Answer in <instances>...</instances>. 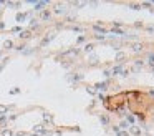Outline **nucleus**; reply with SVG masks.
I'll return each instance as SVG.
<instances>
[{
  "instance_id": "nucleus-24",
  "label": "nucleus",
  "mask_w": 154,
  "mask_h": 136,
  "mask_svg": "<svg viewBox=\"0 0 154 136\" xmlns=\"http://www.w3.org/2000/svg\"><path fill=\"white\" fill-rule=\"evenodd\" d=\"M148 32H151V33H153V32H154V27H148Z\"/></svg>"
},
{
  "instance_id": "nucleus-15",
  "label": "nucleus",
  "mask_w": 154,
  "mask_h": 136,
  "mask_svg": "<svg viewBox=\"0 0 154 136\" xmlns=\"http://www.w3.org/2000/svg\"><path fill=\"white\" fill-rule=\"evenodd\" d=\"M93 48H94V47L89 43V45H86V47H84V52H93Z\"/></svg>"
},
{
  "instance_id": "nucleus-13",
  "label": "nucleus",
  "mask_w": 154,
  "mask_h": 136,
  "mask_svg": "<svg viewBox=\"0 0 154 136\" xmlns=\"http://www.w3.org/2000/svg\"><path fill=\"white\" fill-rule=\"evenodd\" d=\"M7 110H8L7 106H3V105H0V115H5V113H7Z\"/></svg>"
},
{
  "instance_id": "nucleus-21",
  "label": "nucleus",
  "mask_w": 154,
  "mask_h": 136,
  "mask_svg": "<svg viewBox=\"0 0 154 136\" xmlns=\"http://www.w3.org/2000/svg\"><path fill=\"white\" fill-rule=\"evenodd\" d=\"M116 136H128L126 131H119V133H116Z\"/></svg>"
},
{
  "instance_id": "nucleus-22",
  "label": "nucleus",
  "mask_w": 154,
  "mask_h": 136,
  "mask_svg": "<svg viewBox=\"0 0 154 136\" xmlns=\"http://www.w3.org/2000/svg\"><path fill=\"white\" fill-rule=\"evenodd\" d=\"M5 121H7V116H5V115H3V116H2V118H0V123H2V125H3V123H5Z\"/></svg>"
},
{
  "instance_id": "nucleus-19",
  "label": "nucleus",
  "mask_w": 154,
  "mask_h": 136,
  "mask_svg": "<svg viewBox=\"0 0 154 136\" xmlns=\"http://www.w3.org/2000/svg\"><path fill=\"white\" fill-rule=\"evenodd\" d=\"M71 80H73V81H78V80H81V75H78V73H76V75H75Z\"/></svg>"
},
{
  "instance_id": "nucleus-9",
  "label": "nucleus",
  "mask_w": 154,
  "mask_h": 136,
  "mask_svg": "<svg viewBox=\"0 0 154 136\" xmlns=\"http://www.w3.org/2000/svg\"><path fill=\"white\" fill-rule=\"evenodd\" d=\"M3 47H5V48H12V47H13V42H12V40H7V42L3 43Z\"/></svg>"
},
{
  "instance_id": "nucleus-2",
  "label": "nucleus",
  "mask_w": 154,
  "mask_h": 136,
  "mask_svg": "<svg viewBox=\"0 0 154 136\" xmlns=\"http://www.w3.org/2000/svg\"><path fill=\"white\" fill-rule=\"evenodd\" d=\"M129 131H131V135H134V136L141 135V130H139L138 126H131V128H129Z\"/></svg>"
},
{
  "instance_id": "nucleus-17",
  "label": "nucleus",
  "mask_w": 154,
  "mask_h": 136,
  "mask_svg": "<svg viewBox=\"0 0 154 136\" xmlns=\"http://www.w3.org/2000/svg\"><path fill=\"white\" fill-rule=\"evenodd\" d=\"M43 118H45V121H51V120H53V118H51V115H48V113H45V116H43Z\"/></svg>"
},
{
  "instance_id": "nucleus-7",
  "label": "nucleus",
  "mask_w": 154,
  "mask_h": 136,
  "mask_svg": "<svg viewBox=\"0 0 154 136\" xmlns=\"http://www.w3.org/2000/svg\"><path fill=\"white\" fill-rule=\"evenodd\" d=\"M124 57H126V55H124L123 52H119V53L116 55V62H121V60H124Z\"/></svg>"
},
{
  "instance_id": "nucleus-6",
  "label": "nucleus",
  "mask_w": 154,
  "mask_h": 136,
  "mask_svg": "<svg viewBox=\"0 0 154 136\" xmlns=\"http://www.w3.org/2000/svg\"><path fill=\"white\" fill-rule=\"evenodd\" d=\"M33 131H37V133H46V131L43 130V126H41V125H38V126H35V128H33Z\"/></svg>"
},
{
  "instance_id": "nucleus-11",
  "label": "nucleus",
  "mask_w": 154,
  "mask_h": 136,
  "mask_svg": "<svg viewBox=\"0 0 154 136\" xmlns=\"http://www.w3.org/2000/svg\"><path fill=\"white\" fill-rule=\"evenodd\" d=\"M18 37H20V38H28V37H30V32H20Z\"/></svg>"
},
{
  "instance_id": "nucleus-4",
  "label": "nucleus",
  "mask_w": 154,
  "mask_h": 136,
  "mask_svg": "<svg viewBox=\"0 0 154 136\" xmlns=\"http://www.w3.org/2000/svg\"><path fill=\"white\" fill-rule=\"evenodd\" d=\"M121 71H123V67H121V65H118V67H114L113 70H111L113 75H118V73H121Z\"/></svg>"
},
{
  "instance_id": "nucleus-8",
  "label": "nucleus",
  "mask_w": 154,
  "mask_h": 136,
  "mask_svg": "<svg viewBox=\"0 0 154 136\" xmlns=\"http://www.w3.org/2000/svg\"><path fill=\"white\" fill-rule=\"evenodd\" d=\"M2 136H13V131H12V130H3V131H2Z\"/></svg>"
},
{
  "instance_id": "nucleus-20",
  "label": "nucleus",
  "mask_w": 154,
  "mask_h": 136,
  "mask_svg": "<svg viewBox=\"0 0 154 136\" xmlns=\"http://www.w3.org/2000/svg\"><path fill=\"white\" fill-rule=\"evenodd\" d=\"M143 65H144L143 60H136V67H143Z\"/></svg>"
},
{
  "instance_id": "nucleus-14",
  "label": "nucleus",
  "mask_w": 154,
  "mask_h": 136,
  "mask_svg": "<svg viewBox=\"0 0 154 136\" xmlns=\"http://www.w3.org/2000/svg\"><path fill=\"white\" fill-rule=\"evenodd\" d=\"M41 18H43V20H48V18H50V12H43Z\"/></svg>"
},
{
  "instance_id": "nucleus-23",
  "label": "nucleus",
  "mask_w": 154,
  "mask_h": 136,
  "mask_svg": "<svg viewBox=\"0 0 154 136\" xmlns=\"http://www.w3.org/2000/svg\"><path fill=\"white\" fill-rule=\"evenodd\" d=\"M23 18H25V15H23V13H22V15H17V20H23Z\"/></svg>"
},
{
  "instance_id": "nucleus-18",
  "label": "nucleus",
  "mask_w": 154,
  "mask_h": 136,
  "mask_svg": "<svg viewBox=\"0 0 154 136\" xmlns=\"http://www.w3.org/2000/svg\"><path fill=\"white\" fill-rule=\"evenodd\" d=\"M149 63L154 65V53H149Z\"/></svg>"
},
{
  "instance_id": "nucleus-26",
  "label": "nucleus",
  "mask_w": 154,
  "mask_h": 136,
  "mask_svg": "<svg viewBox=\"0 0 154 136\" xmlns=\"http://www.w3.org/2000/svg\"><path fill=\"white\" fill-rule=\"evenodd\" d=\"M0 55H2V53H0Z\"/></svg>"
},
{
  "instance_id": "nucleus-27",
  "label": "nucleus",
  "mask_w": 154,
  "mask_h": 136,
  "mask_svg": "<svg viewBox=\"0 0 154 136\" xmlns=\"http://www.w3.org/2000/svg\"><path fill=\"white\" fill-rule=\"evenodd\" d=\"M35 136H37V135H35Z\"/></svg>"
},
{
  "instance_id": "nucleus-25",
  "label": "nucleus",
  "mask_w": 154,
  "mask_h": 136,
  "mask_svg": "<svg viewBox=\"0 0 154 136\" xmlns=\"http://www.w3.org/2000/svg\"><path fill=\"white\" fill-rule=\"evenodd\" d=\"M17 136H25V133H23V131H18V133H17Z\"/></svg>"
},
{
  "instance_id": "nucleus-1",
  "label": "nucleus",
  "mask_w": 154,
  "mask_h": 136,
  "mask_svg": "<svg viewBox=\"0 0 154 136\" xmlns=\"http://www.w3.org/2000/svg\"><path fill=\"white\" fill-rule=\"evenodd\" d=\"M143 50H144L143 43H134V45H133V52H134V53H141Z\"/></svg>"
},
{
  "instance_id": "nucleus-16",
  "label": "nucleus",
  "mask_w": 154,
  "mask_h": 136,
  "mask_svg": "<svg viewBox=\"0 0 154 136\" xmlns=\"http://www.w3.org/2000/svg\"><path fill=\"white\" fill-rule=\"evenodd\" d=\"M86 91H89L91 95H94V93H96V90H94V86H88V88H86Z\"/></svg>"
},
{
  "instance_id": "nucleus-5",
  "label": "nucleus",
  "mask_w": 154,
  "mask_h": 136,
  "mask_svg": "<svg viewBox=\"0 0 154 136\" xmlns=\"http://www.w3.org/2000/svg\"><path fill=\"white\" fill-rule=\"evenodd\" d=\"M99 121H101L103 125H108V123H109V118L104 116V115H101V116H99Z\"/></svg>"
},
{
  "instance_id": "nucleus-3",
  "label": "nucleus",
  "mask_w": 154,
  "mask_h": 136,
  "mask_svg": "<svg viewBox=\"0 0 154 136\" xmlns=\"http://www.w3.org/2000/svg\"><path fill=\"white\" fill-rule=\"evenodd\" d=\"M45 5H48V2H37L35 3V10H43Z\"/></svg>"
},
{
  "instance_id": "nucleus-10",
  "label": "nucleus",
  "mask_w": 154,
  "mask_h": 136,
  "mask_svg": "<svg viewBox=\"0 0 154 136\" xmlns=\"http://www.w3.org/2000/svg\"><path fill=\"white\" fill-rule=\"evenodd\" d=\"M96 88H98V90H101V91H104V90H106V83H98V85H96Z\"/></svg>"
},
{
  "instance_id": "nucleus-12",
  "label": "nucleus",
  "mask_w": 154,
  "mask_h": 136,
  "mask_svg": "<svg viewBox=\"0 0 154 136\" xmlns=\"http://www.w3.org/2000/svg\"><path fill=\"white\" fill-rule=\"evenodd\" d=\"M129 7H131V8H134V10H139V8H141V5H139V3H129Z\"/></svg>"
}]
</instances>
